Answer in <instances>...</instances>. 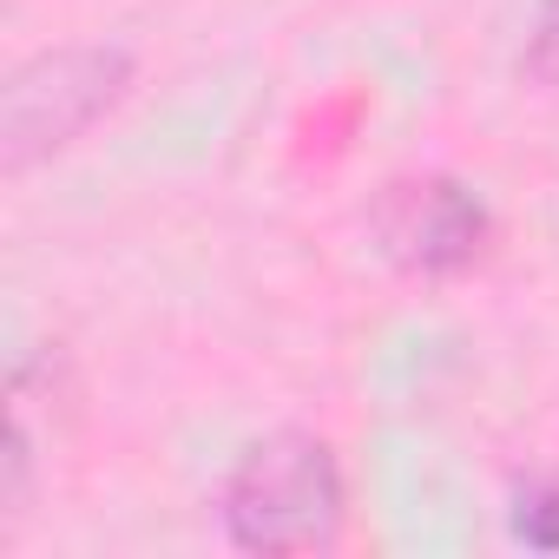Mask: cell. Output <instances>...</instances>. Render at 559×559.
I'll return each instance as SVG.
<instances>
[{
    "mask_svg": "<svg viewBox=\"0 0 559 559\" xmlns=\"http://www.w3.org/2000/svg\"><path fill=\"white\" fill-rule=\"evenodd\" d=\"M217 507L243 552H323L343 533V467L317 435H270L230 467Z\"/></svg>",
    "mask_w": 559,
    "mask_h": 559,
    "instance_id": "6da1fadb",
    "label": "cell"
},
{
    "mask_svg": "<svg viewBox=\"0 0 559 559\" xmlns=\"http://www.w3.org/2000/svg\"><path fill=\"white\" fill-rule=\"evenodd\" d=\"M376 237L402 270L441 276L480 257L487 211L454 178H408V185H389V198L376 204Z\"/></svg>",
    "mask_w": 559,
    "mask_h": 559,
    "instance_id": "3957f363",
    "label": "cell"
},
{
    "mask_svg": "<svg viewBox=\"0 0 559 559\" xmlns=\"http://www.w3.org/2000/svg\"><path fill=\"white\" fill-rule=\"evenodd\" d=\"M513 533L526 546H559V480H533L513 500Z\"/></svg>",
    "mask_w": 559,
    "mask_h": 559,
    "instance_id": "277c9868",
    "label": "cell"
},
{
    "mask_svg": "<svg viewBox=\"0 0 559 559\" xmlns=\"http://www.w3.org/2000/svg\"><path fill=\"white\" fill-rule=\"evenodd\" d=\"M126 86H132L126 47H53L14 67L0 86V171L21 178L40 158L67 152L99 112L126 99Z\"/></svg>",
    "mask_w": 559,
    "mask_h": 559,
    "instance_id": "7a4b0ae2",
    "label": "cell"
},
{
    "mask_svg": "<svg viewBox=\"0 0 559 559\" xmlns=\"http://www.w3.org/2000/svg\"><path fill=\"white\" fill-rule=\"evenodd\" d=\"M533 73H559V0H546L539 34H533Z\"/></svg>",
    "mask_w": 559,
    "mask_h": 559,
    "instance_id": "5b68a950",
    "label": "cell"
}]
</instances>
